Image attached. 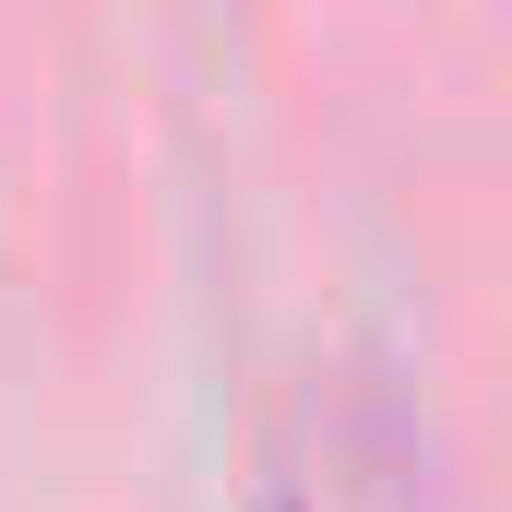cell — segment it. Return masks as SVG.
<instances>
[{
    "label": "cell",
    "instance_id": "cell-1",
    "mask_svg": "<svg viewBox=\"0 0 512 512\" xmlns=\"http://www.w3.org/2000/svg\"><path fill=\"white\" fill-rule=\"evenodd\" d=\"M274 512H286V501H274Z\"/></svg>",
    "mask_w": 512,
    "mask_h": 512
}]
</instances>
